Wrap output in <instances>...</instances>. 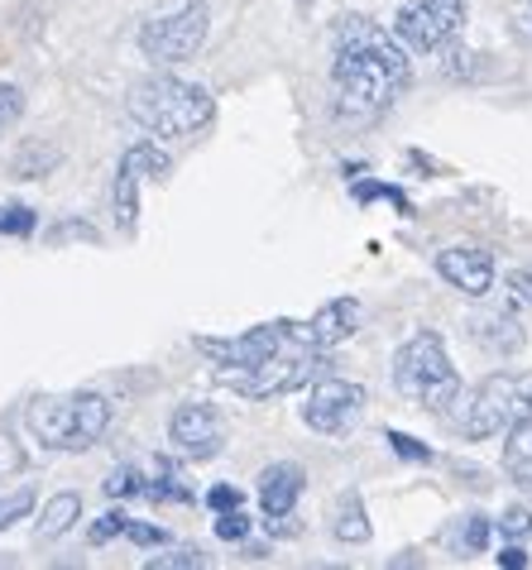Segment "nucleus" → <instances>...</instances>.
Masks as SVG:
<instances>
[{"mask_svg": "<svg viewBox=\"0 0 532 570\" xmlns=\"http://www.w3.org/2000/svg\"><path fill=\"white\" fill-rule=\"evenodd\" d=\"M408 77H413L408 49L388 29L365 20V14H346L336 24L332 82L346 116H380V110H388L403 97Z\"/></svg>", "mask_w": 532, "mask_h": 570, "instance_id": "obj_1", "label": "nucleus"}, {"mask_svg": "<svg viewBox=\"0 0 532 570\" xmlns=\"http://www.w3.org/2000/svg\"><path fill=\"white\" fill-rule=\"evenodd\" d=\"M125 110L154 139H193L216 120L211 91L197 82H183V77H168V72H154L145 82H135L130 97H125Z\"/></svg>", "mask_w": 532, "mask_h": 570, "instance_id": "obj_2", "label": "nucleus"}, {"mask_svg": "<svg viewBox=\"0 0 532 570\" xmlns=\"http://www.w3.org/2000/svg\"><path fill=\"white\" fill-rule=\"evenodd\" d=\"M394 389L403 399H413L417 407H427V413H451L461 399V374L456 364L446 355V341L436 336V331H417L398 345L394 355Z\"/></svg>", "mask_w": 532, "mask_h": 570, "instance_id": "obj_3", "label": "nucleus"}, {"mask_svg": "<svg viewBox=\"0 0 532 570\" xmlns=\"http://www.w3.org/2000/svg\"><path fill=\"white\" fill-rule=\"evenodd\" d=\"M29 436L43 451H91L111 426V403L101 393H62V399H35L24 413Z\"/></svg>", "mask_w": 532, "mask_h": 570, "instance_id": "obj_4", "label": "nucleus"}, {"mask_svg": "<svg viewBox=\"0 0 532 570\" xmlns=\"http://www.w3.org/2000/svg\"><path fill=\"white\" fill-rule=\"evenodd\" d=\"M446 417H456L465 441H484V436L509 432V426H519V422H532V370H523V374L504 370V374L480 379L471 393H461Z\"/></svg>", "mask_w": 532, "mask_h": 570, "instance_id": "obj_5", "label": "nucleus"}, {"mask_svg": "<svg viewBox=\"0 0 532 570\" xmlns=\"http://www.w3.org/2000/svg\"><path fill=\"white\" fill-rule=\"evenodd\" d=\"M322 370H326L322 351H303V345H288V351L269 355L264 364H249V370H216V379H221L230 393H240V399H278V393L307 389Z\"/></svg>", "mask_w": 532, "mask_h": 570, "instance_id": "obj_6", "label": "nucleus"}, {"mask_svg": "<svg viewBox=\"0 0 532 570\" xmlns=\"http://www.w3.org/2000/svg\"><path fill=\"white\" fill-rule=\"evenodd\" d=\"M207 29H211L207 0H183L178 10L159 14V20H145V29H139V53L149 62H159V68H174V62H187L207 43Z\"/></svg>", "mask_w": 532, "mask_h": 570, "instance_id": "obj_7", "label": "nucleus"}, {"mask_svg": "<svg viewBox=\"0 0 532 570\" xmlns=\"http://www.w3.org/2000/svg\"><path fill=\"white\" fill-rule=\"evenodd\" d=\"M465 24V0H408L394 14V39L408 53H442Z\"/></svg>", "mask_w": 532, "mask_h": 570, "instance_id": "obj_8", "label": "nucleus"}, {"mask_svg": "<svg viewBox=\"0 0 532 570\" xmlns=\"http://www.w3.org/2000/svg\"><path fill=\"white\" fill-rule=\"evenodd\" d=\"M293 345V322H264V326H249L240 336H197V351L211 355L221 370H249V364H264L269 355L288 351Z\"/></svg>", "mask_w": 532, "mask_h": 570, "instance_id": "obj_9", "label": "nucleus"}, {"mask_svg": "<svg viewBox=\"0 0 532 570\" xmlns=\"http://www.w3.org/2000/svg\"><path fill=\"white\" fill-rule=\"evenodd\" d=\"M365 413V389L346 384V379H317L303 403V422L322 436H346Z\"/></svg>", "mask_w": 532, "mask_h": 570, "instance_id": "obj_10", "label": "nucleus"}, {"mask_svg": "<svg viewBox=\"0 0 532 570\" xmlns=\"http://www.w3.org/2000/svg\"><path fill=\"white\" fill-rule=\"evenodd\" d=\"M168 441H174L183 461H211V455H221V441H226L221 413L211 403H183L168 417Z\"/></svg>", "mask_w": 532, "mask_h": 570, "instance_id": "obj_11", "label": "nucleus"}, {"mask_svg": "<svg viewBox=\"0 0 532 570\" xmlns=\"http://www.w3.org/2000/svg\"><path fill=\"white\" fill-rule=\"evenodd\" d=\"M168 173V154L154 149L149 139L145 145H130L116 168V187H111V207H116V220L125 230H135V212H139V183L145 178H164Z\"/></svg>", "mask_w": 532, "mask_h": 570, "instance_id": "obj_12", "label": "nucleus"}, {"mask_svg": "<svg viewBox=\"0 0 532 570\" xmlns=\"http://www.w3.org/2000/svg\"><path fill=\"white\" fill-rule=\"evenodd\" d=\"M355 326H359L355 297H332L312 322H293V345H303V351H332V345L355 336Z\"/></svg>", "mask_w": 532, "mask_h": 570, "instance_id": "obj_13", "label": "nucleus"}, {"mask_svg": "<svg viewBox=\"0 0 532 570\" xmlns=\"http://www.w3.org/2000/svg\"><path fill=\"white\" fill-rule=\"evenodd\" d=\"M436 274H442L451 288H461L465 297H484L494 288V255L480 245H451L436 255Z\"/></svg>", "mask_w": 532, "mask_h": 570, "instance_id": "obj_14", "label": "nucleus"}, {"mask_svg": "<svg viewBox=\"0 0 532 570\" xmlns=\"http://www.w3.org/2000/svg\"><path fill=\"white\" fill-rule=\"evenodd\" d=\"M303 484H307V474H303V465H293V461H278V465L264 470L259 474V509H264V518L293 513Z\"/></svg>", "mask_w": 532, "mask_h": 570, "instance_id": "obj_15", "label": "nucleus"}, {"mask_svg": "<svg viewBox=\"0 0 532 570\" xmlns=\"http://www.w3.org/2000/svg\"><path fill=\"white\" fill-rule=\"evenodd\" d=\"M471 336L480 345H490L494 355H513L523 345V331L513 316H480V322H471Z\"/></svg>", "mask_w": 532, "mask_h": 570, "instance_id": "obj_16", "label": "nucleus"}, {"mask_svg": "<svg viewBox=\"0 0 532 570\" xmlns=\"http://www.w3.org/2000/svg\"><path fill=\"white\" fill-rule=\"evenodd\" d=\"M139 499H154V503H193V489L178 480V470L168 461H154V474H145V489Z\"/></svg>", "mask_w": 532, "mask_h": 570, "instance_id": "obj_17", "label": "nucleus"}, {"mask_svg": "<svg viewBox=\"0 0 532 570\" xmlns=\"http://www.w3.org/2000/svg\"><path fill=\"white\" fill-rule=\"evenodd\" d=\"M504 470H509L519 484L532 489V422L509 426V441H504Z\"/></svg>", "mask_w": 532, "mask_h": 570, "instance_id": "obj_18", "label": "nucleus"}, {"mask_svg": "<svg viewBox=\"0 0 532 570\" xmlns=\"http://www.w3.org/2000/svg\"><path fill=\"white\" fill-rule=\"evenodd\" d=\"M77 518H82V499H77V494H58V499H49V509H43V518H39V537H43V542H58L62 532L77 528Z\"/></svg>", "mask_w": 532, "mask_h": 570, "instance_id": "obj_19", "label": "nucleus"}, {"mask_svg": "<svg viewBox=\"0 0 532 570\" xmlns=\"http://www.w3.org/2000/svg\"><path fill=\"white\" fill-rule=\"evenodd\" d=\"M332 532L341 537V542H370V518H365V503H359V494H346L336 503V522H332Z\"/></svg>", "mask_w": 532, "mask_h": 570, "instance_id": "obj_20", "label": "nucleus"}, {"mask_svg": "<svg viewBox=\"0 0 532 570\" xmlns=\"http://www.w3.org/2000/svg\"><path fill=\"white\" fill-rule=\"evenodd\" d=\"M207 566V557H201L197 547H174V551H164V557H149L145 570H201Z\"/></svg>", "mask_w": 532, "mask_h": 570, "instance_id": "obj_21", "label": "nucleus"}, {"mask_svg": "<svg viewBox=\"0 0 532 570\" xmlns=\"http://www.w3.org/2000/svg\"><path fill=\"white\" fill-rule=\"evenodd\" d=\"M106 494H111V499H130V494H139V489H145V474H139L135 465H120V470H111V474H106Z\"/></svg>", "mask_w": 532, "mask_h": 570, "instance_id": "obj_22", "label": "nucleus"}, {"mask_svg": "<svg viewBox=\"0 0 532 570\" xmlns=\"http://www.w3.org/2000/svg\"><path fill=\"white\" fill-rule=\"evenodd\" d=\"M29 509H35V494L29 489H14V494H0V532L14 528L20 518H29Z\"/></svg>", "mask_w": 532, "mask_h": 570, "instance_id": "obj_23", "label": "nucleus"}, {"mask_svg": "<svg viewBox=\"0 0 532 570\" xmlns=\"http://www.w3.org/2000/svg\"><path fill=\"white\" fill-rule=\"evenodd\" d=\"M20 116H24V91L14 82H0V135H10Z\"/></svg>", "mask_w": 532, "mask_h": 570, "instance_id": "obj_24", "label": "nucleus"}, {"mask_svg": "<svg viewBox=\"0 0 532 570\" xmlns=\"http://www.w3.org/2000/svg\"><path fill=\"white\" fill-rule=\"evenodd\" d=\"M249 528H255V522H249V513H245V509L216 513V537H221V542H245Z\"/></svg>", "mask_w": 532, "mask_h": 570, "instance_id": "obj_25", "label": "nucleus"}, {"mask_svg": "<svg viewBox=\"0 0 532 570\" xmlns=\"http://www.w3.org/2000/svg\"><path fill=\"white\" fill-rule=\"evenodd\" d=\"M380 197H384V202H394L403 216L413 212V207H408V197H403L398 187H388V183H355V202H380Z\"/></svg>", "mask_w": 532, "mask_h": 570, "instance_id": "obj_26", "label": "nucleus"}, {"mask_svg": "<svg viewBox=\"0 0 532 570\" xmlns=\"http://www.w3.org/2000/svg\"><path fill=\"white\" fill-rule=\"evenodd\" d=\"M125 522H130V513H125V509H111V513H101L97 522H91V532H87V537L101 547V542H111V537H125Z\"/></svg>", "mask_w": 532, "mask_h": 570, "instance_id": "obj_27", "label": "nucleus"}, {"mask_svg": "<svg viewBox=\"0 0 532 570\" xmlns=\"http://www.w3.org/2000/svg\"><path fill=\"white\" fill-rule=\"evenodd\" d=\"M484 542H490V518L471 513L465 518V532H461V551H484Z\"/></svg>", "mask_w": 532, "mask_h": 570, "instance_id": "obj_28", "label": "nucleus"}, {"mask_svg": "<svg viewBox=\"0 0 532 570\" xmlns=\"http://www.w3.org/2000/svg\"><path fill=\"white\" fill-rule=\"evenodd\" d=\"M388 446H394L403 461H417V465H427L432 461V446H422L417 436H403V432H388Z\"/></svg>", "mask_w": 532, "mask_h": 570, "instance_id": "obj_29", "label": "nucleus"}, {"mask_svg": "<svg viewBox=\"0 0 532 570\" xmlns=\"http://www.w3.org/2000/svg\"><path fill=\"white\" fill-rule=\"evenodd\" d=\"M240 503H245V494L236 484H211L207 489V509L211 513H230V509H240Z\"/></svg>", "mask_w": 532, "mask_h": 570, "instance_id": "obj_30", "label": "nucleus"}, {"mask_svg": "<svg viewBox=\"0 0 532 570\" xmlns=\"http://www.w3.org/2000/svg\"><path fill=\"white\" fill-rule=\"evenodd\" d=\"M499 532H504L509 542H523V537L532 532V513L528 509H509L504 518H499Z\"/></svg>", "mask_w": 532, "mask_h": 570, "instance_id": "obj_31", "label": "nucleus"}, {"mask_svg": "<svg viewBox=\"0 0 532 570\" xmlns=\"http://www.w3.org/2000/svg\"><path fill=\"white\" fill-rule=\"evenodd\" d=\"M29 230H35V212H29V207L0 212V235H29Z\"/></svg>", "mask_w": 532, "mask_h": 570, "instance_id": "obj_32", "label": "nucleus"}, {"mask_svg": "<svg viewBox=\"0 0 532 570\" xmlns=\"http://www.w3.org/2000/svg\"><path fill=\"white\" fill-rule=\"evenodd\" d=\"M125 537H130L135 547H145V551H154V547H164V528H149V522H125Z\"/></svg>", "mask_w": 532, "mask_h": 570, "instance_id": "obj_33", "label": "nucleus"}, {"mask_svg": "<svg viewBox=\"0 0 532 570\" xmlns=\"http://www.w3.org/2000/svg\"><path fill=\"white\" fill-rule=\"evenodd\" d=\"M509 293H513V303H532V268H513Z\"/></svg>", "mask_w": 532, "mask_h": 570, "instance_id": "obj_34", "label": "nucleus"}, {"mask_svg": "<svg viewBox=\"0 0 532 570\" xmlns=\"http://www.w3.org/2000/svg\"><path fill=\"white\" fill-rule=\"evenodd\" d=\"M499 566H504V570H523V566H528V551H523V542H513V547L499 551Z\"/></svg>", "mask_w": 532, "mask_h": 570, "instance_id": "obj_35", "label": "nucleus"}, {"mask_svg": "<svg viewBox=\"0 0 532 570\" xmlns=\"http://www.w3.org/2000/svg\"><path fill=\"white\" fill-rule=\"evenodd\" d=\"M523 20H528V35H532V0H528V10H523Z\"/></svg>", "mask_w": 532, "mask_h": 570, "instance_id": "obj_36", "label": "nucleus"}]
</instances>
